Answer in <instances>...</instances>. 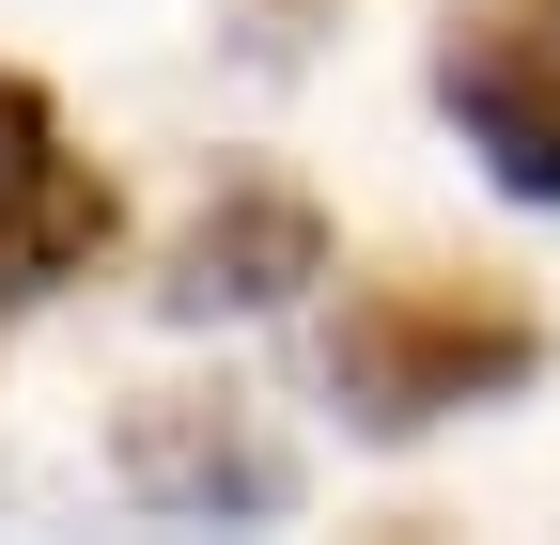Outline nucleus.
Segmentation results:
<instances>
[{"label":"nucleus","instance_id":"nucleus-2","mask_svg":"<svg viewBox=\"0 0 560 545\" xmlns=\"http://www.w3.org/2000/svg\"><path fill=\"white\" fill-rule=\"evenodd\" d=\"M109 484L172 530H280L296 514V452H280L234 390H140L109 421Z\"/></svg>","mask_w":560,"mask_h":545},{"label":"nucleus","instance_id":"nucleus-6","mask_svg":"<svg viewBox=\"0 0 560 545\" xmlns=\"http://www.w3.org/2000/svg\"><path fill=\"white\" fill-rule=\"evenodd\" d=\"M219 32H234V62H265V79H296V62L342 32V0H219Z\"/></svg>","mask_w":560,"mask_h":545},{"label":"nucleus","instance_id":"nucleus-5","mask_svg":"<svg viewBox=\"0 0 560 545\" xmlns=\"http://www.w3.org/2000/svg\"><path fill=\"white\" fill-rule=\"evenodd\" d=\"M312 281H327V219H312L296 187H219V202L156 250V312H172V327L280 312V297H312Z\"/></svg>","mask_w":560,"mask_h":545},{"label":"nucleus","instance_id":"nucleus-1","mask_svg":"<svg viewBox=\"0 0 560 545\" xmlns=\"http://www.w3.org/2000/svg\"><path fill=\"white\" fill-rule=\"evenodd\" d=\"M529 374H545V312L467 281H359L327 312V405L359 437H436L467 405H514Z\"/></svg>","mask_w":560,"mask_h":545},{"label":"nucleus","instance_id":"nucleus-4","mask_svg":"<svg viewBox=\"0 0 560 545\" xmlns=\"http://www.w3.org/2000/svg\"><path fill=\"white\" fill-rule=\"evenodd\" d=\"M109 250V172L62 141L47 79H0V297H62Z\"/></svg>","mask_w":560,"mask_h":545},{"label":"nucleus","instance_id":"nucleus-3","mask_svg":"<svg viewBox=\"0 0 560 545\" xmlns=\"http://www.w3.org/2000/svg\"><path fill=\"white\" fill-rule=\"evenodd\" d=\"M436 109L514 202H560V16L545 0H452L436 16Z\"/></svg>","mask_w":560,"mask_h":545}]
</instances>
